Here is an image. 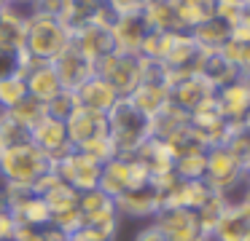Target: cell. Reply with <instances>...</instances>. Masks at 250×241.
Listing matches in <instances>:
<instances>
[{"instance_id":"cell-1","label":"cell","mask_w":250,"mask_h":241,"mask_svg":"<svg viewBox=\"0 0 250 241\" xmlns=\"http://www.w3.org/2000/svg\"><path fill=\"white\" fill-rule=\"evenodd\" d=\"M73 46V32L57 16L33 14L24 21V46L22 51L35 62H54L60 54Z\"/></svg>"},{"instance_id":"cell-2","label":"cell","mask_w":250,"mask_h":241,"mask_svg":"<svg viewBox=\"0 0 250 241\" xmlns=\"http://www.w3.org/2000/svg\"><path fill=\"white\" fill-rule=\"evenodd\" d=\"M105 118H108V137L113 139L116 155H135L151 139V121L140 110H135L126 96H121Z\"/></svg>"},{"instance_id":"cell-3","label":"cell","mask_w":250,"mask_h":241,"mask_svg":"<svg viewBox=\"0 0 250 241\" xmlns=\"http://www.w3.org/2000/svg\"><path fill=\"white\" fill-rule=\"evenodd\" d=\"M49 169L51 161L33 142L11 145V148H3V153H0V177L6 180V185L33 187Z\"/></svg>"},{"instance_id":"cell-4","label":"cell","mask_w":250,"mask_h":241,"mask_svg":"<svg viewBox=\"0 0 250 241\" xmlns=\"http://www.w3.org/2000/svg\"><path fill=\"white\" fill-rule=\"evenodd\" d=\"M151 182L148 169L135 158V155H116L108 164H103V177H100V190L108 193L110 198H119L121 193L140 187Z\"/></svg>"},{"instance_id":"cell-5","label":"cell","mask_w":250,"mask_h":241,"mask_svg":"<svg viewBox=\"0 0 250 241\" xmlns=\"http://www.w3.org/2000/svg\"><path fill=\"white\" fill-rule=\"evenodd\" d=\"M94 73L103 80H108L119 96H129L143 80V59L132 56V54L113 51L94 64Z\"/></svg>"},{"instance_id":"cell-6","label":"cell","mask_w":250,"mask_h":241,"mask_svg":"<svg viewBox=\"0 0 250 241\" xmlns=\"http://www.w3.org/2000/svg\"><path fill=\"white\" fill-rule=\"evenodd\" d=\"M57 174L62 177V182L73 187L78 193H86L100 187V177H103V164H97L94 158H89L81 150H70L62 161L54 164Z\"/></svg>"},{"instance_id":"cell-7","label":"cell","mask_w":250,"mask_h":241,"mask_svg":"<svg viewBox=\"0 0 250 241\" xmlns=\"http://www.w3.org/2000/svg\"><path fill=\"white\" fill-rule=\"evenodd\" d=\"M153 225L169 241H210V236L196 222V214L183 206H162L153 214Z\"/></svg>"},{"instance_id":"cell-8","label":"cell","mask_w":250,"mask_h":241,"mask_svg":"<svg viewBox=\"0 0 250 241\" xmlns=\"http://www.w3.org/2000/svg\"><path fill=\"white\" fill-rule=\"evenodd\" d=\"M30 142L51 161V166L57 161H62L70 150H76L67 142V131H65V121H57L51 115H43L33 129H30Z\"/></svg>"},{"instance_id":"cell-9","label":"cell","mask_w":250,"mask_h":241,"mask_svg":"<svg viewBox=\"0 0 250 241\" xmlns=\"http://www.w3.org/2000/svg\"><path fill=\"white\" fill-rule=\"evenodd\" d=\"M215 94L210 83L202 75H169V102L183 112H194L196 107H202L210 96Z\"/></svg>"},{"instance_id":"cell-10","label":"cell","mask_w":250,"mask_h":241,"mask_svg":"<svg viewBox=\"0 0 250 241\" xmlns=\"http://www.w3.org/2000/svg\"><path fill=\"white\" fill-rule=\"evenodd\" d=\"M215 105L229 123H234V126L245 123V115L250 112V78L248 75H237L226 86L215 89Z\"/></svg>"},{"instance_id":"cell-11","label":"cell","mask_w":250,"mask_h":241,"mask_svg":"<svg viewBox=\"0 0 250 241\" xmlns=\"http://www.w3.org/2000/svg\"><path fill=\"white\" fill-rule=\"evenodd\" d=\"M245 174V166L229 153L223 145H215V148H207V164H205V182L212 187L215 193L226 190L229 185L239 180Z\"/></svg>"},{"instance_id":"cell-12","label":"cell","mask_w":250,"mask_h":241,"mask_svg":"<svg viewBox=\"0 0 250 241\" xmlns=\"http://www.w3.org/2000/svg\"><path fill=\"white\" fill-rule=\"evenodd\" d=\"M148 24L143 19V11H132V14H121L119 19L110 27V35H113V46L121 54H132V56H140V48L148 37Z\"/></svg>"},{"instance_id":"cell-13","label":"cell","mask_w":250,"mask_h":241,"mask_svg":"<svg viewBox=\"0 0 250 241\" xmlns=\"http://www.w3.org/2000/svg\"><path fill=\"white\" fill-rule=\"evenodd\" d=\"M73 48H78L89 62L97 64L100 59H105L108 54L116 51L110 27L100 24V21H89V24L73 30Z\"/></svg>"},{"instance_id":"cell-14","label":"cell","mask_w":250,"mask_h":241,"mask_svg":"<svg viewBox=\"0 0 250 241\" xmlns=\"http://www.w3.org/2000/svg\"><path fill=\"white\" fill-rule=\"evenodd\" d=\"M65 131H67V142L78 150L86 142H92L94 137L108 134V118L103 112H92V110L78 105L73 110V115L65 121Z\"/></svg>"},{"instance_id":"cell-15","label":"cell","mask_w":250,"mask_h":241,"mask_svg":"<svg viewBox=\"0 0 250 241\" xmlns=\"http://www.w3.org/2000/svg\"><path fill=\"white\" fill-rule=\"evenodd\" d=\"M51 64H54L57 75H60V80H62V89H67V91H76L78 86L86 83L94 75V62H89V59L73 46L67 48L65 54H60Z\"/></svg>"},{"instance_id":"cell-16","label":"cell","mask_w":250,"mask_h":241,"mask_svg":"<svg viewBox=\"0 0 250 241\" xmlns=\"http://www.w3.org/2000/svg\"><path fill=\"white\" fill-rule=\"evenodd\" d=\"M76 99H78V105L86 107V110L108 115L121 96L116 94V89L108 83V80H103L97 73H94L92 78L86 80V83H81V86L76 89Z\"/></svg>"},{"instance_id":"cell-17","label":"cell","mask_w":250,"mask_h":241,"mask_svg":"<svg viewBox=\"0 0 250 241\" xmlns=\"http://www.w3.org/2000/svg\"><path fill=\"white\" fill-rule=\"evenodd\" d=\"M159 209H162V198H159L153 182L132 187V190L121 193V196L116 198V212L129 214V217H153Z\"/></svg>"},{"instance_id":"cell-18","label":"cell","mask_w":250,"mask_h":241,"mask_svg":"<svg viewBox=\"0 0 250 241\" xmlns=\"http://www.w3.org/2000/svg\"><path fill=\"white\" fill-rule=\"evenodd\" d=\"M24 80H27V94L33 99H38L41 105H49L60 91H65L51 62H38L35 67H30L24 73Z\"/></svg>"},{"instance_id":"cell-19","label":"cell","mask_w":250,"mask_h":241,"mask_svg":"<svg viewBox=\"0 0 250 241\" xmlns=\"http://www.w3.org/2000/svg\"><path fill=\"white\" fill-rule=\"evenodd\" d=\"M126 99L135 105V110H140L151 121V118H156L169 105V86L167 83H140Z\"/></svg>"},{"instance_id":"cell-20","label":"cell","mask_w":250,"mask_h":241,"mask_svg":"<svg viewBox=\"0 0 250 241\" xmlns=\"http://www.w3.org/2000/svg\"><path fill=\"white\" fill-rule=\"evenodd\" d=\"M135 158L148 169L151 180H156V177H162V174L175 171V155H172V150H169L167 145L162 142V139H156V137L148 139V142L135 153Z\"/></svg>"},{"instance_id":"cell-21","label":"cell","mask_w":250,"mask_h":241,"mask_svg":"<svg viewBox=\"0 0 250 241\" xmlns=\"http://www.w3.org/2000/svg\"><path fill=\"white\" fill-rule=\"evenodd\" d=\"M196 75H202L212 89H221L229 80L237 78L239 73L221 51H202V59H199V64H196Z\"/></svg>"},{"instance_id":"cell-22","label":"cell","mask_w":250,"mask_h":241,"mask_svg":"<svg viewBox=\"0 0 250 241\" xmlns=\"http://www.w3.org/2000/svg\"><path fill=\"white\" fill-rule=\"evenodd\" d=\"M188 35L194 37V43L202 51H221V48L231 40V27H229L226 21H221L218 16H210V19L199 21Z\"/></svg>"},{"instance_id":"cell-23","label":"cell","mask_w":250,"mask_h":241,"mask_svg":"<svg viewBox=\"0 0 250 241\" xmlns=\"http://www.w3.org/2000/svg\"><path fill=\"white\" fill-rule=\"evenodd\" d=\"M248 239H250V217L242 209H226L210 233V241H248Z\"/></svg>"},{"instance_id":"cell-24","label":"cell","mask_w":250,"mask_h":241,"mask_svg":"<svg viewBox=\"0 0 250 241\" xmlns=\"http://www.w3.org/2000/svg\"><path fill=\"white\" fill-rule=\"evenodd\" d=\"M143 19H146L148 30L153 32H183L178 24L172 0H153V3L143 5Z\"/></svg>"},{"instance_id":"cell-25","label":"cell","mask_w":250,"mask_h":241,"mask_svg":"<svg viewBox=\"0 0 250 241\" xmlns=\"http://www.w3.org/2000/svg\"><path fill=\"white\" fill-rule=\"evenodd\" d=\"M27 80H24V73H11L6 78H0V110H11L17 107L22 99H27Z\"/></svg>"},{"instance_id":"cell-26","label":"cell","mask_w":250,"mask_h":241,"mask_svg":"<svg viewBox=\"0 0 250 241\" xmlns=\"http://www.w3.org/2000/svg\"><path fill=\"white\" fill-rule=\"evenodd\" d=\"M78 196L81 193L73 190L67 182H54V185L49 187L46 193H41V198H43L46 204H49L51 214H60V212H67V209H76L78 206Z\"/></svg>"},{"instance_id":"cell-27","label":"cell","mask_w":250,"mask_h":241,"mask_svg":"<svg viewBox=\"0 0 250 241\" xmlns=\"http://www.w3.org/2000/svg\"><path fill=\"white\" fill-rule=\"evenodd\" d=\"M0 112H6V115L11 118L14 123H19L24 131H30V129H33L35 123H38L41 118L46 115V105H41L38 99L27 96V99H22L17 107H11V110H0Z\"/></svg>"},{"instance_id":"cell-28","label":"cell","mask_w":250,"mask_h":241,"mask_svg":"<svg viewBox=\"0 0 250 241\" xmlns=\"http://www.w3.org/2000/svg\"><path fill=\"white\" fill-rule=\"evenodd\" d=\"M223 148H226L242 166H248L250 164V129L245 126V123H237V126L229 131Z\"/></svg>"},{"instance_id":"cell-29","label":"cell","mask_w":250,"mask_h":241,"mask_svg":"<svg viewBox=\"0 0 250 241\" xmlns=\"http://www.w3.org/2000/svg\"><path fill=\"white\" fill-rule=\"evenodd\" d=\"M223 212H226V204H223V198L218 196V193H212L210 198H207L205 204H202L199 209H196V222H199V228L205 230L207 236L212 233V228H215V222L223 217Z\"/></svg>"},{"instance_id":"cell-30","label":"cell","mask_w":250,"mask_h":241,"mask_svg":"<svg viewBox=\"0 0 250 241\" xmlns=\"http://www.w3.org/2000/svg\"><path fill=\"white\" fill-rule=\"evenodd\" d=\"M205 164H207V150L175 158V174L180 180H205Z\"/></svg>"},{"instance_id":"cell-31","label":"cell","mask_w":250,"mask_h":241,"mask_svg":"<svg viewBox=\"0 0 250 241\" xmlns=\"http://www.w3.org/2000/svg\"><path fill=\"white\" fill-rule=\"evenodd\" d=\"M221 54L234 64V67H237L239 75H248V78H250V43H234V40H229L226 46L221 48Z\"/></svg>"},{"instance_id":"cell-32","label":"cell","mask_w":250,"mask_h":241,"mask_svg":"<svg viewBox=\"0 0 250 241\" xmlns=\"http://www.w3.org/2000/svg\"><path fill=\"white\" fill-rule=\"evenodd\" d=\"M78 107V99H76V91H60L54 99L46 105V115L57 118V121H67L73 115V110Z\"/></svg>"},{"instance_id":"cell-33","label":"cell","mask_w":250,"mask_h":241,"mask_svg":"<svg viewBox=\"0 0 250 241\" xmlns=\"http://www.w3.org/2000/svg\"><path fill=\"white\" fill-rule=\"evenodd\" d=\"M81 153H86L89 158H94L97 164H108L110 158H116V148H113V139L108 137V134H103V137H94L92 142H86L83 148H78Z\"/></svg>"},{"instance_id":"cell-34","label":"cell","mask_w":250,"mask_h":241,"mask_svg":"<svg viewBox=\"0 0 250 241\" xmlns=\"http://www.w3.org/2000/svg\"><path fill=\"white\" fill-rule=\"evenodd\" d=\"M242 11H245V3H239V0H215L212 16H218V19L226 21L229 27H234L242 19Z\"/></svg>"},{"instance_id":"cell-35","label":"cell","mask_w":250,"mask_h":241,"mask_svg":"<svg viewBox=\"0 0 250 241\" xmlns=\"http://www.w3.org/2000/svg\"><path fill=\"white\" fill-rule=\"evenodd\" d=\"M70 0H33V11L35 14H46V16H57L60 19L65 14Z\"/></svg>"},{"instance_id":"cell-36","label":"cell","mask_w":250,"mask_h":241,"mask_svg":"<svg viewBox=\"0 0 250 241\" xmlns=\"http://www.w3.org/2000/svg\"><path fill=\"white\" fill-rule=\"evenodd\" d=\"M17 70H19V51L0 48V78H6V75L17 73Z\"/></svg>"},{"instance_id":"cell-37","label":"cell","mask_w":250,"mask_h":241,"mask_svg":"<svg viewBox=\"0 0 250 241\" xmlns=\"http://www.w3.org/2000/svg\"><path fill=\"white\" fill-rule=\"evenodd\" d=\"M11 241H46V236H43V228H27V225H19V228L14 230Z\"/></svg>"},{"instance_id":"cell-38","label":"cell","mask_w":250,"mask_h":241,"mask_svg":"<svg viewBox=\"0 0 250 241\" xmlns=\"http://www.w3.org/2000/svg\"><path fill=\"white\" fill-rule=\"evenodd\" d=\"M67 241H110V239H105V236L97 233V230H92V228H86V225H83L81 230H76V233L67 236Z\"/></svg>"},{"instance_id":"cell-39","label":"cell","mask_w":250,"mask_h":241,"mask_svg":"<svg viewBox=\"0 0 250 241\" xmlns=\"http://www.w3.org/2000/svg\"><path fill=\"white\" fill-rule=\"evenodd\" d=\"M135 241H169V239H167V236H164L162 230L156 228V225L151 222V225H148V228H143L140 233L135 236Z\"/></svg>"},{"instance_id":"cell-40","label":"cell","mask_w":250,"mask_h":241,"mask_svg":"<svg viewBox=\"0 0 250 241\" xmlns=\"http://www.w3.org/2000/svg\"><path fill=\"white\" fill-rule=\"evenodd\" d=\"M242 21H245V24L250 27V0H248V3H245V11H242Z\"/></svg>"},{"instance_id":"cell-41","label":"cell","mask_w":250,"mask_h":241,"mask_svg":"<svg viewBox=\"0 0 250 241\" xmlns=\"http://www.w3.org/2000/svg\"><path fill=\"white\" fill-rule=\"evenodd\" d=\"M242 212H245V214H248V217H250V196H248V201L242 204Z\"/></svg>"},{"instance_id":"cell-42","label":"cell","mask_w":250,"mask_h":241,"mask_svg":"<svg viewBox=\"0 0 250 241\" xmlns=\"http://www.w3.org/2000/svg\"><path fill=\"white\" fill-rule=\"evenodd\" d=\"M6 8H8V0H0V14H3Z\"/></svg>"},{"instance_id":"cell-43","label":"cell","mask_w":250,"mask_h":241,"mask_svg":"<svg viewBox=\"0 0 250 241\" xmlns=\"http://www.w3.org/2000/svg\"><path fill=\"white\" fill-rule=\"evenodd\" d=\"M11 3H33V0H8V5Z\"/></svg>"},{"instance_id":"cell-44","label":"cell","mask_w":250,"mask_h":241,"mask_svg":"<svg viewBox=\"0 0 250 241\" xmlns=\"http://www.w3.org/2000/svg\"><path fill=\"white\" fill-rule=\"evenodd\" d=\"M245 177H248V180H250V164L245 166Z\"/></svg>"},{"instance_id":"cell-45","label":"cell","mask_w":250,"mask_h":241,"mask_svg":"<svg viewBox=\"0 0 250 241\" xmlns=\"http://www.w3.org/2000/svg\"><path fill=\"white\" fill-rule=\"evenodd\" d=\"M245 126L250 129V112H248V115H245Z\"/></svg>"},{"instance_id":"cell-46","label":"cell","mask_w":250,"mask_h":241,"mask_svg":"<svg viewBox=\"0 0 250 241\" xmlns=\"http://www.w3.org/2000/svg\"><path fill=\"white\" fill-rule=\"evenodd\" d=\"M137 3H140V5H148V3H153V0H137Z\"/></svg>"},{"instance_id":"cell-47","label":"cell","mask_w":250,"mask_h":241,"mask_svg":"<svg viewBox=\"0 0 250 241\" xmlns=\"http://www.w3.org/2000/svg\"><path fill=\"white\" fill-rule=\"evenodd\" d=\"M0 153H3V139H0Z\"/></svg>"},{"instance_id":"cell-48","label":"cell","mask_w":250,"mask_h":241,"mask_svg":"<svg viewBox=\"0 0 250 241\" xmlns=\"http://www.w3.org/2000/svg\"><path fill=\"white\" fill-rule=\"evenodd\" d=\"M239 3H248V0H239Z\"/></svg>"},{"instance_id":"cell-49","label":"cell","mask_w":250,"mask_h":241,"mask_svg":"<svg viewBox=\"0 0 250 241\" xmlns=\"http://www.w3.org/2000/svg\"><path fill=\"white\" fill-rule=\"evenodd\" d=\"M248 241H250V239H248Z\"/></svg>"}]
</instances>
